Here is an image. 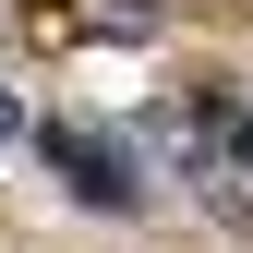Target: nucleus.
<instances>
[{"label":"nucleus","instance_id":"f257e3e1","mask_svg":"<svg viewBox=\"0 0 253 253\" xmlns=\"http://www.w3.org/2000/svg\"><path fill=\"white\" fill-rule=\"evenodd\" d=\"M48 157H60V181H73V193L97 205V217H121V205H145V193H133V157H121L109 133H84V121H60V133H48Z\"/></svg>","mask_w":253,"mask_h":253},{"label":"nucleus","instance_id":"f03ea898","mask_svg":"<svg viewBox=\"0 0 253 253\" xmlns=\"http://www.w3.org/2000/svg\"><path fill=\"white\" fill-rule=\"evenodd\" d=\"M0 133H12V97H0Z\"/></svg>","mask_w":253,"mask_h":253}]
</instances>
